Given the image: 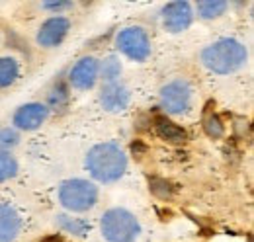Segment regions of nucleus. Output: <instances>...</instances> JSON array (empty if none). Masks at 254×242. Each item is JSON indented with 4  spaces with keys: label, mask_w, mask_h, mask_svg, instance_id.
Returning a JSON list of instances; mask_svg holds the SVG:
<instances>
[{
    "label": "nucleus",
    "mask_w": 254,
    "mask_h": 242,
    "mask_svg": "<svg viewBox=\"0 0 254 242\" xmlns=\"http://www.w3.org/2000/svg\"><path fill=\"white\" fill-rule=\"evenodd\" d=\"M84 166L88 174L100 183H116L127 172V154L118 143H98L94 145L86 158Z\"/></svg>",
    "instance_id": "1"
},
{
    "label": "nucleus",
    "mask_w": 254,
    "mask_h": 242,
    "mask_svg": "<svg viewBox=\"0 0 254 242\" xmlns=\"http://www.w3.org/2000/svg\"><path fill=\"white\" fill-rule=\"evenodd\" d=\"M249 59L247 47L235 37H221L199 53L201 64L215 74H231L245 66Z\"/></svg>",
    "instance_id": "2"
},
{
    "label": "nucleus",
    "mask_w": 254,
    "mask_h": 242,
    "mask_svg": "<svg viewBox=\"0 0 254 242\" xmlns=\"http://www.w3.org/2000/svg\"><path fill=\"white\" fill-rule=\"evenodd\" d=\"M100 233L108 242H137L141 237V223L124 207H112L100 219Z\"/></svg>",
    "instance_id": "3"
},
{
    "label": "nucleus",
    "mask_w": 254,
    "mask_h": 242,
    "mask_svg": "<svg viewBox=\"0 0 254 242\" xmlns=\"http://www.w3.org/2000/svg\"><path fill=\"white\" fill-rule=\"evenodd\" d=\"M98 185L84 178H70L59 185V203L68 213H88L98 203Z\"/></svg>",
    "instance_id": "4"
},
{
    "label": "nucleus",
    "mask_w": 254,
    "mask_h": 242,
    "mask_svg": "<svg viewBox=\"0 0 254 242\" xmlns=\"http://www.w3.org/2000/svg\"><path fill=\"white\" fill-rule=\"evenodd\" d=\"M193 88L186 78H172L160 88V110L168 116H182L191 108Z\"/></svg>",
    "instance_id": "5"
},
{
    "label": "nucleus",
    "mask_w": 254,
    "mask_h": 242,
    "mask_svg": "<svg viewBox=\"0 0 254 242\" xmlns=\"http://www.w3.org/2000/svg\"><path fill=\"white\" fill-rule=\"evenodd\" d=\"M116 47L120 53H124L127 59L135 62H143L151 57L153 53V43L149 33L139 28V26H129L118 31L116 35Z\"/></svg>",
    "instance_id": "6"
},
{
    "label": "nucleus",
    "mask_w": 254,
    "mask_h": 242,
    "mask_svg": "<svg viewBox=\"0 0 254 242\" xmlns=\"http://www.w3.org/2000/svg\"><path fill=\"white\" fill-rule=\"evenodd\" d=\"M100 80V60L96 57H82L78 59L68 70L66 82L70 88L80 92L92 90Z\"/></svg>",
    "instance_id": "7"
},
{
    "label": "nucleus",
    "mask_w": 254,
    "mask_h": 242,
    "mask_svg": "<svg viewBox=\"0 0 254 242\" xmlns=\"http://www.w3.org/2000/svg\"><path fill=\"white\" fill-rule=\"evenodd\" d=\"M70 31V20L66 16H51L47 18L35 33V43L41 49H55L64 41Z\"/></svg>",
    "instance_id": "8"
},
{
    "label": "nucleus",
    "mask_w": 254,
    "mask_h": 242,
    "mask_svg": "<svg viewBox=\"0 0 254 242\" xmlns=\"http://www.w3.org/2000/svg\"><path fill=\"white\" fill-rule=\"evenodd\" d=\"M49 114L51 112L41 102L22 104L12 116V127L18 129V131H35L49 120Z\"/></svg>",
    "instance_id": "9"
},
{
    "label": "nucleus",
    "mask_w": 254,
    "mask_h": 242,
    "mask_svg": "<svg viewBox=\"0 0 254 242\" xmlns=\"http://www.w3.org/2000/svg\"><path fill=\"white\" fill-rule=\"evenodd\" d=\"M193 22V6L186 0L170 2L162 10V26L168 33H182Z\"/></svg>",
    "instance_id": "10"
},
{
    "label": "nucleus",
    "mask_w": 254,
    "mask_h": 242,
    "mask_svg": "<svg viewBox=\"0 0 254 242\" xmlns=\"http://www.w3.org/2000/svg\"><path fill=\"white\" fill-rule=\"evenodd\" d=\"M102 108L110 114H118L124 112L129 102H131V92L124 82H110V84H102L100 96H98Z\"/></svg>",
    "instance_id": "11"
},
{
    "label": "nucleus",
    "mask_w": 254,
    "mask_h": 242,
    "mask_svg": "<svg viewBox=\"0 0 254 242\" xmlns=\"http://www.w3.org/2000/svg\"><path fill=\"white\" fill-rule=\"evenodd\" d=\"M22 233V217L12 205L0 203V242H16Z\"/></svg>",
    "instance_id": "12"
},
{
    "label": "nucleus",
    "mask_w": 254,
    "mask_h": 242,
    "mask_svg": "<svg viewBox=\"0 0 254 242\" xmlns=\"http://www.w3.org/2000/svg\"><path fill=\"white\" fill-rule=\"evenodd\" d=\"M70 102V86L64 78H57L53 82V86L47 92L45 98V106L49 112H57V114H64Z\"/></svg>",
    "instance_id": "13"
},
{
    "label": "nucleus",
    "mask_w": 254,
    "mask_h": 242,
    "mask_svg": "<svg viewBox=\"0 0 254 242\" xmlns=\"http://www.w3.org/2000/svg\"><path fill=\"white\" fill-rule=\"evenodd\" d=\"M155 133L159 135L162 141L172 143V145H180L188 141V133L182 125L174 123V121L166 120V118H157L155 120Z\"/></svg>",
    "instance_id": "14"
},
{
    "label": "nucleus",
    "mask_w": 254,
    "mask_h": 242,
    "mask_svg": "<svg viewBox=\"0 0 254 242\" xmlns=\"http://www.w3.org/2000/svg\"><path fill=\"white\" fill-rule=\"evenodd\" d=\"M55 225H57V229H59L61 233H68V235H72V237H76V239L86 237L88 231H90L88 221H84V219H80V217H72V215H68V213L57 215Z\"/></svg>",
    "instance_id": "15"
},
{
    "label": "nucleus",
    "mask_w": 254,
    "mask_h": 242,
    "mask_svg": "<svg viewBox=\"0 0 254 242\" xmlns=\"http://www.w3.org/2000/svg\"><path fill=\"white\" fill-rule=\"evenodd\" d=\"M227 8H229V2L225 0H199L193 6V16H197L199 20L211 22V20L221 18L227 12Z\"/></svg>",
    "instance_id": "16"
},
{
    "label": "nucleus",
    "mask_w": 254,
    "mask_h": 242,
    "mask_svg": "<svg viewBox=\"0 0 254 242\" xmlns=\"http://www.w3.org/2000/svg\"><path fill=\"white\" fill-rule=\"evenodd\" d=\"M20 78V62L16 57H0V90L10 88Z\"/></svg>",
    "instance_id": "17"
},
{
    "label": "nucleus",
    "mask_w": 254,
    "mask_h": 242,
    "mask_svg": "<svg viewBox=\"0 0 254 242\" xmlns=\"http://www.w3.org/2000/svg\"><path fill=\"white\" fill-rule=\"evenodd\" d=\"M122 60L118 59L116 55H110L106 59L100 60V80L104 84H110V82H118L120 76H122Z\"/></svg>",
    "instance_id": "18"
},
{
    "label": "nucleus",
    "mask_w": 254,
    "mask_h": 242,
    "mask_svg": "<svg viewBox=\"0 0 254 242\" xmlns=\"http://www.w3.org/2000/svg\"><path fill=\"white\" fill-rule=\"evenodd\" d=\"M149 191L159 197L162 201H168L172 199V195L176 193V185L172 182L164 180V178H159V176H151L149 178Z\"/></svg>",
    "instance_id": "19"
},
{
    "label": "nucleus",
    "mask_w": 254,
    "mask_h": 242,
    "mask_svg": "<svg viewBox=\"0 0 254 242\" xmlns=\"http://www.w3.org/2000/svg\"><path fill=\"white\" fill-rule=\"evenodd\" d=\"M18 170H20V166H18L16 156L12 152L0 151V183L16 178Z\"/></svg>",
    "instance_id": "20"
},
{
    "label": "nucleus",
    "mask_w": 254,
    "mask_h": 242,
    "mask_svg": "<svg viewBox=\"0 0 254 242\" xmlns=\"http://www.w3.org/2000/svg\"><path fill=\"white\" fill-rule=\"evenodd\" d=\"M203 131H205V135L209 139H223V135H225V123H223V120L217 114L209 112L203 118Z\"/></svg>",
    "instance_id": "21"
},
{
    "label": "nucleus",
    "mask_w": 254,
    "mask_h": 242,
    "mask_svg": "<svg viewBox=\"0 0 254 242\" xmlns=\"http://www.w3.org/2000/svg\"><path fill=\"white\" fill-rule=\"evenodd\" d=\"M20 141H22V135H20L18 129H14L10 125L8 127H0V151H14L20 145Z\"/></svg>",
    "instance_id": "22"
},
{
    "label": "nucleus",
    "mask_w": 254,
    "mask_h": 242,
    "mask_svg": "<svg viewBox=\"0 0 254 242\" xmlns=\"http://www.w3.org/2000/svg\"><path fill=\"white\" fill-rule=\"evenodd\" d=\"M43 10L55 14V16H63L66 10H72L74 8V2H66V0H55V2H43L41 4Z\"/></svg>",
    "instance_id": "23"
},
{
    "label": "nucleus",
    "mask_w": 254,
    "mask_h": 242,
    "mask_svg": "<svg viewBox=\"0 0 254 242\" xmlns=\"http://www.w3.org/2000/svg\"><path fill=\"white\" fill-rule=\"evenodd\" d=\"M235 129L239 131V135H241V137L249 135V121L243 120V118H239V120H237V123H235Z\"/></svg>",
    "instance_id": "24"
},
{
    "label": "nucleus",
    "mask_w": 254,
    "mask_h": 242,
    "mask_svg": "<svg viewBox=\"0 0 254 242\" xmlns=\"http://www.w3.org/2000/svg\"><path fill=\"white\" fill-rule=\"evenodd\" d=\"M131 149H133V152H135L137 156H139V152H145V151H147V149H145V147H143L141 143H133V147H131Z\"/></svg>",
    "instance_id": "25"
},
{
    "label": "nucleus",
    "mask_w": 254,
    "mask_h": 242,
    "mask_svg": "<svg viewBox=\"0 0 254 242\" xmlns=\"http://www.w3.org/2000/svg\"><path fill=\"white\" fill-rule=\"evenodd\" d=\"M39 242H63V239L57 237V235H53V237H45L43 241H39Z\"/></svg>",
    "instance_id": "26"
}]
</instances>
